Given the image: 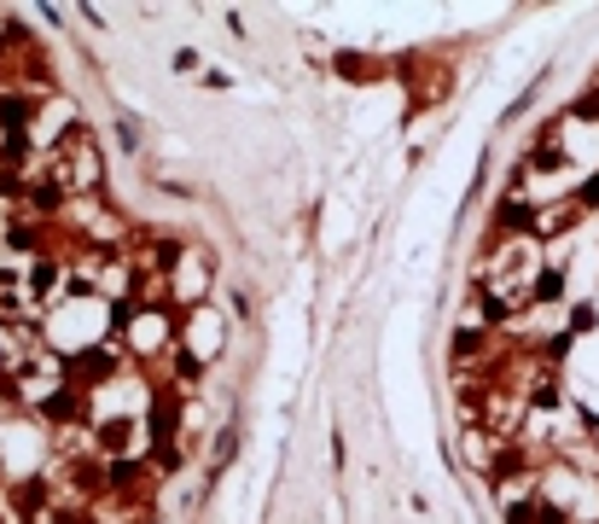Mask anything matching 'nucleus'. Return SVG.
<instances>
[{"label":"nucleus","instance_id":"obj_1","mask_svg":"<svg viewBox=\"0 0 599 524\" xmlns=\"http://www.w3.org/2000/svg\"><path fill=\"white\" fill-rule=\"evenodd\" d=\"M449 402L501 524H599V64L489 198L449 327Z\"/></svg>","mask_w":599,"mask_h":524}]
</instances>
